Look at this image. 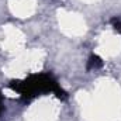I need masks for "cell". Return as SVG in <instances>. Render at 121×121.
<instances>
[{
  "label": "cell",
  "mask_w": 121,
  "mask_h": 121,
  "mask_svg": "<svg viewBox=\"0 0 121 121\" xmlns=\"http://www.w3.org/2000/svg\"><path fill=\"white\" fill-rule=\"evenodd\" d=\"M13 90L18 91L24 101H31L39 94L54 93L58 99H66L68 94L59 86V83L49 73L31 75L24 80H13L9 85Z\"/></svg>",
  "instance_id": "1"
},
{
  "label": "cell",
  "mask_w": 121,
  "mask_h": 121,
  "mask_svg": "<svg viewBox=\"0 0 121 121\" xmlns=\"http://www.w3.org/2000/svg\"><path fill=\"white\" fill-rule=\"evenodd\" d=\"M103 66V60L97 55H90V58L87 60V70H93V69H99Z\"/></svg>",
  "instance_id": "2"
},
{
  "label": "cell",
  "mask_w": 121,
  "mask_h": 121,
  "mask_svg": "<svg viewBox=\"0 0 121 121\" xmlns=\"http://www.w3.org/2000/svg\"><path fill=\"white\" fill-rule=\"evenodd\" d=\"M111 26L114 27V30L117 31L118 34H121V18H118V17L111 18Z\"/></svg>",
  "instance_id": "3"
},
{
  "label": "cell",
  "mask_w": 121,
  "mask_h": 121,
  "mask_svg": "<svg viewBox=\"0 0 121 121\" xmlns=\"http://www.w3.org/2000/svg\"><path fill=\"white\" fill-rule=\"evenodd\" d=\"M1 111H3V107H1V94H0V114H1Z\"/></svg>",
  "instance_id": "4"
}]
</instances>
